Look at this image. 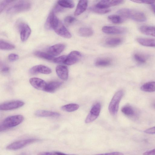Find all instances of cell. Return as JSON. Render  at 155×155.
<instances>
[{"mask_svg": "<svg viewBox=\"0 0 155 155\" xmlns=\"http://www.w3.org/2000/svg\"><path fill=\"white\" fill-rule=\"evenodd\" d=\"M55 12L52 11L48 15L45 24L47 29H53L59 36L66 38L71 37V33L56 16Z\"/></svg>", "mask_w": 155, "mask_h": 155, "instance_id": "cell-1", "label": "cell"}, {"mask_svg": "<svg viewBox=\"0 0 155 155\" xmlns=\"http://www.w3.org/2000/svg\"><path fill=\"white\" fill-rule=\"evenodd\" d=\"M117 13L122 17L130 18L137 22H143L147 20L143 13L128 8L121 9L118 11Z\"/></svg>", "mask_w": 155, "mask_h": 155, "instance_id": "cell-2", "label": "cell"}, {"mask_svg": "<svg viewBox=\"0 0 155 155\" xmlns=\"http://www.w3.org/2000/svg\"><path fill=\"white\" fill-rule=\"evenodd\" d=\"M24 119L23 116L21 115L11 116L7 117L0 124V131L18 125L23 121Z\"/></svg>", "mask_w": 155, "mask_h": 155, "instance_id": "cell-3", "label": "cell"}, {"mask_svg": "<svg viewBox=\"0 0 155 155\" xmlns=\"http://www.w3.org/2000/svg\"><path fill=\"white\" fill-rule=\"evenodd\" d=\"M31 3L28 1L20 0L14 2L7 9L8 14H14L27 11L31 8Z\"/></svg>", "mask_w": 155, "mask_h": 155, "instance_id": "cell-4", "label": "cell"}, {"mask_svg": "<svg viewBox=\"0 0 155 155\" xmlns=\"http://www.w3.org/2000/svg\"><path fill=\"white\" fill-rule=\"evenodd\" d=\"M124 94L122 90L117 91L112 99L108 107L110 113L112 115H115L118 110L120 101Z\"/></svg>", "mask_w": 155, "mask_h": 155, "instance_id": "cell-5", "label": "cell"}, {"mask_svg": "<svg viewBox=\"0 0 155 155\" xmlns=\"http://www.w3.org/2000/svg\"><path fill=\"white\" fill-rule=\"evenodd\" d=\"M39 140L36 138H30L19 140L13 142L6 147L8 150H15L21 149L25 146Z\"/></svg>", "mask_w": 155, "mask_h": 155, "instance_id": "cell-6", "label": "cell"}, {"mask_svg": "<svg viewBox=\"0 0 155 155\" xmlns=\"http://www.w3.org/2000/svg\"><path fill=\"white\" fill-rule=\"evenodd\" d=\"M25 103L19 100L12 101L2 103L0 105V110H3L16 109L23 106Z\"/></svg>", "mask_w": 155, "mask_h": 155, "instance_id": "cell-7", "label": "cell"}, {"mask_svg": "<svg viewBox=\"0 0 155 155\" xmlns=\"http://www.w3.org/2000/svg\"><path fill=\"white\" fill-rule=\"evenodd\" d=\"M101 109V105L99 103H97L94 104L87 117L85 122L86 123H90L96 119L100 114Z\"/></svg>", "mask_w": 155, "mask_h": 155, "instance_id": "cell-8", "label": "cell"}, {"mask_svg": "<svg viewBox=\"0 0 155 155\" xmlns=\"http://www.w3.org/2000/svg\"><path fill=\"white\" fill-rule=\"evenodd\" d=\"M18 28L20 32L21 41H25L30 36L31 30L28 24L24 22H21L18 25Z\"/></svg>", "mask_w": 155, "mask_h": 155, "instance_id": "cell-9", "label": "cell"}, {"mask_svg": "<svg viewBox=\"0 0 155 155\" xmlns=\"http://www.w3.org/2000/svg\"><path fill=\"white\" fill-rule=\"evenodd\" d=\"M124 2L121 0H103L99 2L95 6L98 8L107 9L110 7L122 4Z\"/></svg>", "mask_w": 155, "mask_h": 155, "instance_id": "cell-10", "label": "cell"}, {"mask_svg": "<svg viewBox=\"0 0 155 155\" xmlns=\"http://www.w3.org/2000/svg\"><path fill=\"white\" fill-rule=\"evenodd\" d=\"M81 56L80 53L78 51H72L67 56L64 64L67 65H73L81 59Z\"/></svg>", "mask_w": 155, "mask_h": 155, "instance_id": "cell-11", "label": "cell"}, {"mask_svg": "<svg viewBox=\"0 0 155 155\" xmlns=\"http://www.w3.org/2000/svg\"><path fill=\"white\" fill-rule=\"evenodd\" d=\"M51 69L48 67L43 65L35 66L29 70L30 73L32 74H35L39 73L48 74L51 73Z\"/></svg>", "mask_w": 155, "mask_h": 155, "instance_id": "cell-12", "label": "cell"}, {"mask_svg": "<svg viewBox=\"0 0 155 155\" xmlns=\"http://www.w3.org/2000/svg\"><path fill=\"white\" fill-rule=\"evenodd\" d=\"M102 31L104 33L107 34H120L126 31L125 28L114 26H105L103 27Z\"/></svg>", "mask_w": 155, "mask_h": 155, "instance_id": "cell-13", "label": "cell"}, {"mask_svg": "<svg viewBox=\"0 0 155 155\" xmlns=\"http://www.w3.org/2000/svg\"><path fill=\"white\" fill-rule=\"evenodd\" d=\"M31 85L36 89L45 91L47 83L43 80L36 78H32L29 80Z\"/></svg>", "mask_w": 155, "mask_h": 155, "instance_id": "cell-14", "label": "cell"}, {"mask_svg": "<svg viewBox=\"0 0 155 155\" xmlns=\"http://www.w3.org/2000/svg\"><path fill=\"white\" fill-rule=\"evenodd\" d=\"M65 45L62 44H58L48 48V53L52 56H57L60 54L64 50Z\"/></svg>", "mask_w": 155, "mask_h": 155, "instance_id": "cell-15", "label": "cell"}, {"mask_svg": "<svg viewBox=\"0 0 155 155\" xmlns=\"http://www.w3.org/2000/svg\"><path fill=\"white\" fill-rule=\"evenodd\" d=\"M56 71L58 77L61 79L66 81L68 78V70L65 66L59 65L56 68Z\"/></svg>", "mask_w": 155, "mask_h": 155, "instance_id": "cell-16", "label": "cell"}, {"mask_svg": "<svg viewBox=\"0 0 155 155\" xmlns=\"http://www.w3.org/2000/svg\"><path fill=\"white\" fill-rule=\"evenodd\" d=\"M87 0L79 1L74 12V15H79L84 12L87 7Z\"/></svg>", "mask_w": 155, "mask_h": 155, "instance_id": "cell-17", "label": "cell"}, {"mask_svg": "<svg viewBox=\"0 0 155 155\" xmlns=\"http://www.w3.org/2000/svg\"><path fill=\"white\" fill-rule=\"evenodd\" d=\"M61 82L59 81H51L47 83L44 91L53 93L57 90L62 84Z\"/></svg>", "mask_w": 155, "mask_h": 155, "instance_id": "cell-18", "label": "cell"}, {"mask_svg": "<svg viewBox=\"0 0 155 155\" xmlns=\"http://www.w3.org/2000/svg\"><path fill=\"white\" fill-rule=\"evenodd\" d=\"M36 116L39 117H58L60 116L59 113L46 110H38L35 113Z\"/></svg>", "mask_w": 155, "mask_h": 155, "instance_id": "cell-19", "label": "cell"}, {"mask_svg": "<svg viewBox=\"0 0 155 155\" xmlns=\"http://www.w3.org/2000/svg\"><path fill=\"white\" fill-rule=\"evenodd\" d=\"M140 30L143 34L155 37V26H142L140 27Z\"/></svg>", "mask_w": 155, "mask_h": 155, "instance_id": "cell-20", "label": "cell"}, {"mask_svg": "<svg viewBox=\"0 0 155 155\" xmlns=\"http://www.w3.org/2000/svg\"><path fill=\"white\" fill-rule=\"evenodd\" d=\"M137 41L142 45L147 47H155V39L139 38Z\"/></svg>", "mask_w": 155, "mask_h": 155, "instance_id": "cell-21", "label": "cell"}, {"mask_svg": "<svg viewBox=\"0 0 155 155\" xmlns=\"http://www.w3.org/2000/svg\"><path fill=\"white\" fill-rule=\"evenodd\" d=\"M141 90L144 91L153 92L155 91V82H147L143 85L140 87Z\"/></svg>", "mask_w": 155, "mask_h": 155, "instance_id": "cell-22", "label": "cell"}, {"mask_svg": "<svg viewBox=\"0 0 155 155\" xmlns=\"http://www.w3.org/2000/svg\"><path fill=\"white\" fill-rule=\"evenodd\" d=\"M121 39L119 38H110L106 40L105 44L108 46L113 47L119 45L121 43Z\"/></svg>", "mask_w": 155, "mask_h": 155, "instance_id": "cell-23", "label": "cell"}, {"mask_svg": "<svg viewBox=\"0 0 155 155\" xmlns=\"http://www.w3.org/2000/svg\"><path fill=\"white\" fill-rule=\"evenodd\" d=\"M79 34L82 37H88L91 36L93 34V31L90 28L83 27L81 28L79 30Z\"/></svg>", "mask_w": 155, "mask_h": 155, "instance_id": "cell-24", "label": "cell"}, {"mask_svg": "<svg viewBox=\"0 0 155 155\" xmlns=\"http://www.w3.org/2000/svg\"><path fill=\"white\" fill-rule=\"evenodd\" d=\"M34 54L38 58L53 61L55 58L53 56L50 54L41 51H36L34 53Z\"/></svg>", "mask_w": 155, "mask_h": 155, "instance_id": "cell-25", "label": "cell"}, {"mask_svg": "<svg viewBox=\"0 0 155 155\" xmlns=\"http://www.w3.org/2000/svg\"><path fill=\"white\" fill-rule=\"evenodd\" d=\"M122 112L125 115L133 117L135 114V111L133 108L130 105H125L121 109Z\"/></svg>", "mask_w": 155, "mask_h": 155, "instance_id": "cell-26", "label": "cell"}, {"mask_svg": "<svg viewBox=\"0 0 155 155\" xmlns=\"http://www.w3.org/2000/svg\"><path fill=\"white\" fill-rule=\"evenodd\" d=\"M78 104H70L63 106L61 107V109L64 111L71 112L74 111L79 108Z\"/></svg>", "mask_w": 155, "mask_h": 155, "instance_id": "cell-27", "label": "cell"}, {"mask_svg": "<svg viewBox=\"0 0 155 155\" xmlns=\"http://www.w3.org/2000/svg\"><path fill=\"white\" fill-rule=\"evenodd\" d=\"M58 4L62 7L72 8L74 6V3L72 0H62L58 1Z\"/></svg>", "mask_w": 155, "mask_h": 155, "instance_id": "cell-28", "label": "cell"}, {"mask_svg": "<svg viewBox=\"0 0 155 155\" xmlns=\"http://www.w3.org/2000/svg\"><path fill=\"white\" fill-rule=\"evenodd\" d=\"M111 63V61L109 59L100 58L96 61L95 65L98 67H106L110 65Z\"/></svg>", "mask_w": 155, "mask_h": 155, "instance_id": "cell-29", "label": "cell"}, {"mask_svg": "<svg viewBox=\"0 0 155 155\" xmlns=\"http://www.w3.org/2000/svg\"><path fill=\"white\" fill-rule=\"evenodd\" d=\"M15 48V46L3 40H0V48L3 50H9Z\"/></svg>", "mask_w": 155, "mask_h": 155, "instance_id": "cell-30", "label": "cell"}, {"mask_svg": "<svg viewBox=\"0 0 155 155\" xmlns=\"http://www.w3.org/2000/svg\"><path fill=\"white\" fill-rule=\"evenodd\" d=\"M108 19L114 24H119L122 22L123 20L120 15H110L108 16Z\"/></svg>", "mask_w": 155, "mask_h": 155, "instance_id": "cell-31", "label": "cell"}, {"mask_svg": "<svg viewBox=\"0 0 155 155\" xmlns=\"http://www.w3.org/2000/svg\"><path fill=\"white\" fill-rule=\"evenodd\" d=\"M90 10L96 13L100 14H104L109 12L110 10L109 9H101L97 8L95 6L90 8Z\"/></svg>", "mask_w": 155, "mask_h": 155, "instance_id": "cell-32", "label": "cell"}, {"mask_svg": "<svg viewBox=\"0 0 155 155\" xmlns=\"http://www.w3.org/2000/svg\"><path fill=\"white\" fill-rule=\"evenodd\" d=\"M134 58L137 62L140 63H144L146 61V58L140 54H135L134 55Z\"/></svg>", "mask_w": 155, "mask_h": 155, "instance_id": "cell-33", "label": "cell"}, {"mask_svg": "<svg viewBox=\"0 0 155 155\" xmlns=\"http://www.w3.org/2000/svg\"><path fill=\"white\" fill-rule=\"evenodd\" d=\"M67 56L66 55H63L55 58L53 61L56 63L64 64Z\"/></svg>", "mask_w": 155, "mask_h": 155, "instance_id": "cell-34", "label": "cell"}, {"mask_svg": "<svg viewBox=\"0 0 155 155\" xmlns=\"http://www.w3.org/2000/svg\"><path fill=\"white\" fill-rule=\"evenodd\" d=\"M12 0H3L0 3V12L1 13L5 8L10 3L13 2Z\"/></svg>", "mask_w": 155, "mask_h": 155, "instance_id": "cell-35", "label": "cell"}, {"mask_svg": "<svg viewBox=\"0 0 155 155\" xmlns=\"http://www.w3.org/2000/svg\"><path fill=\"white\" fill-rule=\"evenodd\" d=\"M76 20L75 18L73 17L68 16L65 18L64 21L65 24L69 25L73 23Z\"/></svg>", "mask_w": 155, "mask_h": 155, "instance_id": "cell-36", "label": "cell"}, {"mask_svg": "<svg viewBox=\"0 0 155 155\" xmlns=\"http://www.w3.org/2000/svg\"><path fill=\"white\" fill-rule=\"evenodd\" d=\"M133 2L139 3L153 4L155 3V0H132Z\"/></svg>", "mask_w": 155, "mask_h": 155, "instance_id": "cell-37", "label": "cell"}, {"mask_svg": "<svg viewBox=\"0 0 155 155\" xmlns=\"http://www.w3.org/2000/svg\"><path fill=\"white\" fill-rule=\"evenodd\" d=\"M8 58L10 61L13 62L17 60L19 58V56L16 54L12 53L8 55Z\"/></svg>", "mask_w": 155, "mask_h": 155, "instance_id": "cell-38", "label": "cell"}, {"mask_svg": "<svg viewBox=\"0 0 155 155\" xmlns=\"http://www.w3.org/2000/svg\"><path fill=\"white\" fill-rule=\"evenodd\" d=\"M1 70L2 72L6 73L9 71V68L5 64L1 62Z\"/></svg>", "mask_w": 155, "mask_h": 155, "instance_id": "cell-39", "label": "cell"}, {"mask_svg": "<svg viewBox=\"0 0 155 155\" xmlns=\"http://www.w3.org/2000/svg\"><path fill=\"white\" fill-rule=\"evenodd\" d=\"M144 132L148 134H155V127L147 129L144 130Z\"/></svg>", "mask_w": 155, "mask_h": 155, "instance_id": "cell-40", "label": "cell"}, {"mask_svg": "<svg viewBox=\"0 0 155 155\" xmlns=\"http://www.w3.org/2000/svg\"><path fill=\"white\" fill-rule=\"evenodd\" d=\"M123 154L119 152H114L105 153L95 155H123Z\"/></svg>", "mask_w": 155, "mask_h": 155, "instance_id": "cell-41", "label": "cell"}, {"mask_svg": "<svg viewBox=\"0 0 155 155\" xmlns=\"http://www.w3.org/2000/svg\"><path fill=\"white\" fill-rule=\"evenodd\" d=\"M143 155H155V149L146 151L143 153Z\"/></svg>", "mask_w": 155, "mask_h": 155, "instance_id": "cell-42", "label": "cell"}, {"mask_svg": "<svg viewBox=\"0 0 155 155\" xmlns=\"http://www.w3.org/2000/svg\"><path fill=\"white\" fill-rule=\"evenodd\" d=\"M63 10V9L62 8V7L58 4L55 6L53 10L55 12H61Z\"/></svg>", "mask_w": 155, "mask_h": 155, "instance_id": "cell-43", "label": "cell"}, {"mask_svg": "<svg viewBox=\"0 0 155 155\" xmlns=\"http://www.w3.org/2000/svg\"><path fill=\"white\" fill-rule=\"evenodd\" d=\"M38 155H57L56 153L51 152H44L40 153Z\"/></svg>", "mask_w": 155, "mask_h": 155, "instance_id": "cell-44", "label": "cell"}, {"mask_svg": "<svg viewBox=\"0 0 155 155\" xmlns=\"http://www.w3.org/2000/svg\"><path fill=\"white\" fill-rule=\"evenodd\" d=\"M57 155H69L66 154L62 152H56L55 153Z\"/></svg>", "mask_w": 155, "mask_h": 155, "instance_id": "cell-45", "label": "cell"}, {"mask_svg": "<svg viewBox=\"0 0 155 155\" xmlns=\"http://www.w3.org/2000/svg\"><path fill=\"white\" fill-rule=\"evenodd\" d=\"M152 8L153 12L155 13V5H153L152 6Z\"/></svg>", "mask_w": 155, "mask_h": 155, "instance_id": "cell-46", "label": "cell"}]
</instances>
